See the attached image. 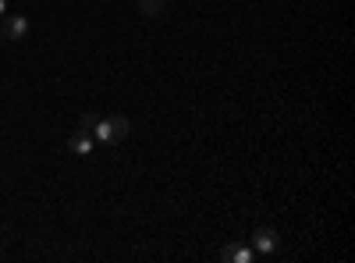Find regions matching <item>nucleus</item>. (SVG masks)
I'll return each instance as SVG.
<instances>
[{
	"label": "nucleus",
	"instance_id": "f257e3e1",
	"mask_svg": "<svg viewBox=\"0 0 355 263\" xmlns=\"http://www.w3.org/2000/svg\"><path fill=\"white\" fill-rule=\"evenodd\" d=\"M93 132H96V139H100V142H107V146H117V142H125V139H128V132H132V121L125 118V114H114V118H100Z\"/></svg>",
	"mask_w": 355,
	"mask_h": 263
},
{
	"label": "nucleus",
	"instance_id": "f03ea898",
	"mask_svg": "<svg viewBox=\"0 0 355 263\" xmlns=\"http://www.w3.org/2000/svg\"><path fill=\"white\" fill-rule=\"evenodd\" d=\"M277 231L274 228H256L252 231V249L259 253V256H270V253H277Z\"/></svg>",
	"mask_w": 355,
	"mask_h": 263
},
{
	"label": "nucleus",
	"instance_id": "7ed1b4c3",
	"mask_svg": "<svg viewBox=\"0 0 355 263\" xmlns=\"http://www.w3.org/2000/svg\"><path fill=\"white\" fill-rule=\"evenodd\" d=\"M252 256H256L252 246H227V249H220V260H227V263H252Z\"/></svg>",
	"mask_w": 355,
	"mask_h": 263
},
{
	"label": "nucleus",
	"instance_id": "20e7f679",
	"mask_svg": "<svg viewBox=\"0 0 355 263\" xmlns=\"http://www.w3.org/2000/svg\"><path fill=\"white\" fill-rule=\"evenodd\" d=\"M4 36H8V40H25V36H28V18L11 15V18L4 22Z\"/></svg>",
	"mask_w": 355,
	"mask_h": 263
},
{
	"label": "nucleus",
	"instance_id": "39448f33",
	"mask_svg": "<svg viewBox=\"0 0 355 263\" xmlns=\"http://www.w3.org/2000/svg\"><path fill=\"white\" fill-rule=\"evenodd\" d=\"M68 146H71V153H78V157L93 153V139H89V132H75V135L68 139Z\"/></svg>",
	"mask_w": 355,
	"mask_h": 263
},
{
	"label": "nucleus",
	"instance_id": "423d86ee",
	"mask_svg": "<svg viewBox=\"0 0 355 263\" xmlns=\"http://www.w3.org/2000/svg\"><path fill=\"white\" fill-rule=\"evenodd\" d=\"M139 11L146 18H157V15H164V0H139Z\"/></svg>",
	"mask_w": 355,
	"mask_h": 263
},
{
	"label": "nucleus",
	"instance_id": "0eeeda50",
	"mask_svg": "<svg viewBox=\"0 0 355 263\" xmlns=\"http://www.w3.org/2000/svg\"><path fill=\"white\" fill-rule=\"evenodd\" d=\"M96 114H82V118H78V132H89V135H93V128H96Z\"/></svg>",
	"mask_w": 355,
	"mask_h": 263
},
{
	"label": "nucleus",
	"instance_id": "6e6552de",
	"mask_svg": "<svg viewBox=\"0 0 355 263\" xmlns=\"http://www.w3.org/2000/svg\"><path fill=\"white\" fill-rule=\"evenodd\" d=\"M8 15V0H0V18H4Z\"/></svg>",
	"mask_w": 355,
	"mask_h": 263
}]
</instances>
